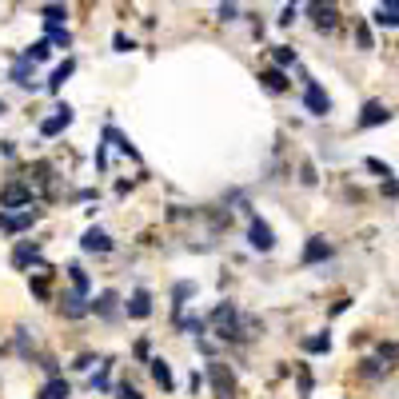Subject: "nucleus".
<instances>
[{
	"label": "nucleus",
	"instance_id": "obj_1",
	"mask_svg": "<svg viewBox=\"0 0 399 399\" xmlns=\"http://www.w3.org/2000/svg\"><path fill=\"white\" fill-rule=\"evenodd\" d=\"M208 335L216 344H248V335H244V311L235 300H220V304L208 311Z\"/></svg>",
	"mask_w": 399,
	"mask_h": 399
},
{
	"label": "nucleus",
	"instance_id": "obj_2",
	"mask_svg": "<svg viewBox=\"0 0 399 399\" xmlns=\"http://www.w3.org/2000/svg\"><path fill=\"white\" fill-rule=\"evenodd\" d=\"M204 379H208V387H211L216 399H240V379H235L232 363H224V359L204 363Z\"/></svg>",
	"mask_w": 399,
	"mask_h": 399
},
{
	"label": "nucleus",
	"instance_id": "obj_3",
	"mask_svg": "<svg viewBox=\"0 0 399 399\" xmlns=\"http://www.w3.org/2000/svg\"><path fill=\"white\" fill-rule=\"evenodd\" d=\"M24 208H36V188L28 180H8L0 188V211H24Z\"/></svg>",
	"mask_w": 399,
	"mask_h": 399
},
{
	"label": "nucleus",
	"instance_id": "obj_4",
	"mask_svg": "<svg viewBox=\"0 0 399 399\" xmlns=\"http://www.w3.org/2000/svg\"><path fill=\"white\" fill-rule=\"evenodd\" d=\"M88 311H92L96 320H104V324H116L120 316H124V296H120L116 287H104V292H96L92 300H88Z\"/></svg>",
	"mask_w": 399,
	"mask_h": 399
},
{
	"label": "nucleus",
	"instance_id": "obj_5",
	"mask_svg": "<svg viewBox=\"0 0 399 399\" xmlns=\"http://www.w3.org/2000/svg\"><path fill=\"white\" fill-rule=\"evenodd\" d=\"M40 259H44L40 240H16V244H12V252H8L12 272H32V268H40Z\"/></svg>",
	"mask_w": 399,
	"mask_h": 399
},
{
	"label": "nucleus",
	"instance_id": "obj_6",
	"mask_svg": "<svg viewBox=\"0 0 399 399\" xmlns=\"http://www.w3.org/2000/svg\"><path fill=\"white\" fill-rule=\"evenodd\" d=\"M248 248H252L256 256L276 252V232H272V224H268L263 216H248Z\"/></svg>",
	"mask_w": 399,
	"mask_h": 399
},
{
	"label": "nucleus",
	"instance_id": "obj_7",
	"mask_svg": "<svg viewBox=\"0 0 399 399\" xmlns=\"http://www.w3.org/2000/svg\"><path fill=\"white\" fill-rule=\"evenodd\" d=\"M40 208H24V211H0V235H24L36 228Z\"/></svg>",
	"mask_w": 399,
	"mask_h": 399
},
{
	"label": "nucleus",
	"instance_id": "obj_8",
	"mask_svg": "<svg viewBox=\"0 0 399 399\" xmlns=\"http://www.w3.org/2000/svg\"><path fill=\"white\" fill-rule=\"evenodd\" d=\"M112 248H116V240H112V235L104 232L100 224H92V228H84V235H80V252H84V256H108Z\"/></svg>",
	"mask_w": 399,
	"mask_h": 399
},
{
	"label": "nucleus",
	"instance_id": "obj_9",
	"mask_svg": "<svg viewBox=\"0 0 399 399\" xmlns=\"http://www.w3.org/2000/svg\"><path fill=\"white\" fill-rule=\"evenodd\" d=\"M72 120H76V112H72L68 104H56V108H52V116L40 120V136H44V140H56L64 128H72Z\"/></svg>",
	"mask_w": 399,
	"mask_h": 399
},
{
	"label": "nucleus",
	"instance_id": "obj_10",
	"mask_svg": "<svg viewBox=\"0 0 399 399\" xmlns=\"http://www.w3.org/2000/svg\"><path fill=\"white\" fill-rule=\"evenodd\" d=\"M56 311H60L64 320H84V316H92V311H88V300L76 296L72 287H64V292L56 296Z\"/></svg>",
	"mask_w": 399,
	"mask_h": 399
},
{
	"label": "nucleus",
	"instance_id": "obj_11",
	"mask_svg": "<svg viewBox=\"0 0 399 399\" xmlns=\"http://www.w3.org/2000/svg\"><path fill=\"white\" fill-rule=\"evenodd\" d=\"M152 311H156V307H152V292H148V287H136V292L124 300V316H128V320H152Z\"/></svg>",
	"mask_w": 399,
	"mask_h": 399
},
{
	"label": "nucleus",
	"instance_id": "obj_12",
	"mask_svg": "<svg viewBox=\"0 0 399 399\" xmlns=\"http://www.w3.org/2000/svg\"><path fill=\"white\" fill-rule=\"evenodd\" d=\"M192 296H196V280H176L172 283V328L184 320V307H188Z\"/></svg>",
	"mask_w": 399,
	"mask_h": 399
},
{
	"label": "nucleus",
	"instance_id": "obj_13",
	"mask_svg": "<svg viewBox=\"0 0 399 399\" xmlns=\"http://www.w3.org/2000/svg\"><path fill=\"white\" fill-rule=\"evenodd\" d=\"M331 256H335V248H331L328 240H324V235H311V240L304 244L300 263H304V268H316V263H324V259H331Z\"/></svg>",
	"mask_w": 399,
	"mask_h": 399
},
{
	"label": "nucleus",
	"instance_id": "obj_14",
	"mask_svg": "<svg viewBox=\"0 0 399 399\" xmlns=\"http://www.w3.org/2000/svg\"><path fill=\"white\" fill-rule=\"evenodd\" d=\"M64 276H68V287L76 292V296L92 300V276L84 272V263H80V259H72V263H64Z\"/></svg>",
	"mask_w": 399,
	"mask_h": 399
},
{
	"label": "nucleus",
	"instance_id": "obj_15",
	"mask_svg": "<svg viewBox=\"0 0 399 399\" xmlns=\"http://www.w3.org/2000/svg\"><path fill=\"white\" fill-rule=\"evenodd\" d=\"M307 16H311V24H316L320 32H331V28H335V21H339L331 0H311V4H307Z\"/></svg>",
	"mask_w": 399,
	"mask_h": 399
},
{
	"label": "nucleus",
	"instance_id": "obj_16",
	"mask_svg": "<svg viewBox=\"0 0 399 399\" xmlns=\"http://www.w3.org/2000/svg\"><path fill=\"white\" fill-rule=\"evenodd\" d=\"M304 108L311 112V116H328L331 112V96L316 84V80H307V88H304Z\"/></svg>",
	"mask_w": 399,
	"mask_h": 399
},
{
	"label": "nucleus",
	"instance_id": "obj_17",
	"mask_svg": "<svg viewBox=\"0 0 399 399\" xmlns=\"http://www.w3.org/2000/svg\"><path fill=\"white\" fill-rule=\"evenodd\" d=\"M387 120H391V108H387L383 100H368L363 112H359V120H355V128H379V124H387Z\"/></svg>",
	"mask_w": 399,
	"mask_h": 399
},
{
	"label": "nucleus",
	"instance_id": "obj_18",
	"mask_svg": "<svg viewBox=\"0 0 399 399\" xmlns=\"http://www.w3.org/2000/svg\"><path fill=\"white\" fill-rule=\"evenodd\" d=\"M148 372H152V379H156L160 391H176V376H172V363H168L164 355H152V359H148Z\"/></svg>",
	"mask_w": 399,
	"mask_h": 399
},
{
	"label": "nucleus",
	"instance_id": "obj_19",
	"mask_svg": "<svg viewBox=\"0 0 399 399\" xmlns=\"http://www.w3.org/2000/svg\"><path fill=\"white\" fill-rule=\"evenodd\" d=\"M104 140H108V144H116V152H120V156H128V160H136V164H140V152H136V144L128 140V136L120 132L116 124H104Z\"/></svg>",
	"mask_w": 399,
	"mask_h": 399
},
{
	"label": "nucleus",
	"instance_id": "obj_20",
	"mask_svg": "<svg viewBox=\"0 0 399 399\" xmlns=\"http://www.w3.org/2000/svg\"><path fill=\"white\" fill-rule=\"evenodd\" d=\"M8 80L21 84V88H36V64L24 60V56H16V60H12V72H8Z\"/></svg>",
	"mask_w": 399,
	"mask_h": 399
},
{
	"label": "nucleus",
	"instance_id": "obj_21",
	"mask_svg": "<svg viewBox=\"0 0 399 399\" xmlns=\"http://www.w3.org/2000/svg\"><path fill=\"white\" fill-rule=\"evenodd\" d=\"M36 399H72V383L64 376H52V379H44V383H40Z\"/></svg>",
	"mask_w": 399,
	"mask_h": 399
},
{
	"label": "nucleus",
	"instance_id": "obj_22",
	"mask_svg": "<svg viewBox=\"0 0 399 399\" xmlns=\"http://www.w3.org/2000/svg\"><path fill=\"white\" fill-rule=\"evenodd\" d=\"M259 84H263L272 96H283L292 80H287V72H283V68H263V72H259Z\"/></svg>",
	"mask_w": 399,
	"mask_h": 399
},
{
	"label": "nucleus",
	"instance_id": "obj_23",
	"mask_svg": "<svg viewBox=\"0 0 399 399\" xmlns=\"http://www.w3.org/2000/svg\"><path fill=\"white\" fill-rule=\"evenodd\" d=\"M88 387H92V391H112V359H100V368H96V376L88 379Z\"/></svg>",
	"mask_w": 399,
	"mask_h": 399
},
{
	"label": "nucleus",
	"instance_id": "obj_24",
	"mask_svg": "<svg viewBox=\"0 0 399 399\" xmlns=\"http://www.w3.org/2000/svg\"><path fill=\"white\" fill-rule=\"evenodd\" d=\"M72 72H76V60H64V64H56V68H52V76H48V92H60V88H64V80H68Z\"/></svg>",
	"mask_w": 399,
	"mask_h": 399
},
{
	"label": "nucleus",
	"instance_id": "obj_25",
	"mask_svg": "<svg viewBox=\"0 0 399 399\" xmlns=\"http://www.w3.org/2000/svg\"><path fill=\"white\" fill-rule=\"evenodd\" d=\"M28 287H32V296H36V300H52V272H36V276H32V280H28Z\"/></svg>",
	"mask_w": 399,
	"mask_h": 399
},
{
	"label": "nucleus",
	"instance_id": "obj_26",
	"mask_svg": "<svg viewBox=\"0 0 399 399\" xmlns=\"http://www.w3.org/2000/svg\"><path fill=\"white\" fill-rule=\"evenodd\" d=\"M304 352H307V355H328V352H331V335H328V331H316V335H307V339H304Z\"/></svg>",
	"mask_w": 399,
	"mask_h": 399
},
{
	"label": "nucleus",
	"instance_id": "obj_27",
	"mask_svg": "<svg viewBox=\"0 0 399 399\" xmlns=\"http://www.w3.org/2000/svg\"><path fill=\"white\" fill-rule=\"evenodd\" d=\"M40 16H44L48 28H64V16H68V8H64L60 0H52V4H44V12H40Z\"/></svg>",
	"mask_w": 399,
	"mask_h": 399
},
{
	"label": "nucleus",
	"instance_id": "obj_28",
	"mask_svg": "<svg viewBox=\"0 0 399 399\" xmlns=\"http://www.w3.org/2000/svg\"><path fill=\"white\" fill-rule=\"evenodd\" d=\"M21 56H24V60H32V64H44L48 56H52V44H48V36H44V40H36V44H28Z\"/></svg>",
	"mask_w": 399,
	"mask_h": 399
},
{
	"label": "nucleus",
	"instance_id": "obj_29",
	"mask_svg": "<svg viewBox=\"0 0 399 399\" xmlns=\"http://www.w3.org/2000/svg\"><path fill=\"white\" fill-rule=\"evenodd\" d=\"M372 21H376V24H383V28H396V24H399V4H391V8H383V4H379Z\"/></svg>",
	"mask_w": 399,
	"mask_h": 399
},
{
	"label": "nucleus",
	"instance_id": "obj_30",
	"mask_svg": "<svg viewBox=\"0 0 399 399\" xmlns=\"http://www.w3.org/2000/svg\"><path fill=\"white\" fill-rule=\"evenodd\" d=\"M383 372H387V363H383V359H363V363H359V376H363V379H379Z\"/></svg>",
	"mask_w": 399,
	"mask_h": 399
},
{
	"label": "nucleus",
	"instance_id": "obj_31",
	"mask_svg": "<svg viewBox=\"0 0 399 399\" xmlns=\"http://www.w3.org/2000/svg\"><path fill=\"white\" fill-rule=\"evenodd\" d=\"M296 383H300V399H311V368H296Z\"/></svg>",
	"mask_w": 399,
	"mask_h": 399
},
{
	"label": "nucleus",
	"instance_id": "obj_32",
	"mask_svg": "<svg viewBox=\"0 0 399 399\" xmlns=\"http://www.w3.org/2000/svg\"><path fill=\"white\" fill-rule=\"evenodd\" d=\"M48 44L52 48H72V32L68 28H48Z\"/></svg>",
	"mask_w": 399,
	"mask_h": 399
},
{
	"label": "nucleus",
	"instance_id": "obj_33",
	"mask_svg": "<svg viewBox=\"0 0 399 399\" xmlns=\"http://www.w3.org/2000/svg\"><path fill=\"white\" fill-rule=\"evenodd\" d=\"M204 383H208V379H204V372H200V368H192V372H188V396L196 399L200 391H204Z\"/></svg>",
	"mask_w": 399,
	"mask_h": 399
},
{
	"label": "nucleus",
	"instance_id": "obj_34",
	"mask_svg": "<svg viewBox=\"0 0 399 399\" xmlns=\"http://www.w3.org/2000/svg\"><path fill=\"white\" fill-rule=\"evenodd\" d=\"M92 363H100V355H96V352H80L76 359H72V372H88Z\"/></svg>",
	"mask_w": 399,
	"mask_h": 399
},
{
	"label": "nucleus",
	"instance_id": "obj_35",
	"mask_svg": "<svg viewBox=\"0 0 399 399\" xmlns=\"http://www.w3.org/2000/svg\"><path fill=\"white\" fill-rule=\"evenodd\" d=\"M363 164H368V172H376L379 180H391V176H396V172H391V168L383 164V160H376V156H368V160H363Z\"/></svg>",
	"mask_w": 399,
	"mask_h": 399
},
{
	"label": "nucleus",
	"instance_id": "obj_36",
	"mask_svg": "<svg viewBox=\"0 0 399 399\" xmlns=\"http://www.w3.org/2000/svg\"><path fill=\"white\" fill-rule=\"evenodd\" d=\"M220 21H240V4H235V0H220Z\"/></svg>",
	"mask_w": 399,
	"mask_h": 399
},
{
	"label": "nucleus",
	"instance_id": "obj_37",
	"mask_svg": "<svg viewBox=\"0 0 399 399\" xmlns=\"http://www.w3.org/2000/svg\"><path fill=\"white\" fill-rule=\"evenodd\" d=\"M355 40H359V48L368 52V48H376V40H372V28L368 24H355Z\"/></svg>",
	"mask_w": 399,
	"mask_h": 399
},
{
	"label": "nucleus",
	"instance_id": "obj_38",
	"mask_svg": "<svg viewBox=\"0 0 399 399\" xmlns=\"http://www.w3.org/2000/svg\"><path fill=\"white\" fill-rule=\"evenodd\" d=\"M132 355H136V359H152V339H148V335L136 339V344H132Z\"/></svg>",
	"mask_w": 399,
	"mask_h": 399
},
{
	"label": "nucleus",
	"instance_id": "obj_39",
	"mask_svg": "<svg viewBox=\"0 0 399 399\" xmlns=\"http://www.w3.org/2000/svg\"><path fill=\"white\" fill-rule=\"evenodd\" d=\"M112 396H116V399H144L140 387H132V383H120V387H112Z\"/></svg>",
	"mask_w": 399,
	"mask_h": 399
},
{
	"label": "nucleus",
	"instance_id": "obj_40",
	"mask_svg": "<svg viewBox=\"0 0 399 399\" xmlns=\"http://www.w3.org/2000/svg\"><path fill=\"white\" fill-rule=\"evenodd\" d=\"M272 56H276V64H280V68H292V64H296V52H292V48H276Z\"/></svg>",
	"mask_w": 399,
	"mask_h": 399
},
{
	"label": "nucleus",
	"instance_id": "obj_41",
	"mask_svg": "<svg viewBox=\"0 0 399 399\" xmlns=\"http://www.w3.org/2000/svg\"><path fill=\"white\" fill-rule=\"evenodd\" d=\"M379 359H383V363H396L399 359V344H379Z\"/></svg>",
	"mask_w": 399,
	"mask_h": 399
},
{
	"label": "nucleus",
	"instance_id": "obj_42",
	"mask_svg": "<svg viewBox=\"0 0 399 399\" xmlns=\"http://www.w3.org/2000/svg\"><path fill=\"white\" fill-rule=\"evenodd\" d=\"M112 48H116V52H132V36H124V32H116V36H112Z\"/></svg>",
	"mask_w": 399,
	"mask_h": 399
},
{
	"label": "nucleus",
	"instance_id": "obj_43",
	"mask_svg": "<svg viewBox=\"0 0 399 399\" xmlns=\"http://www.w3.org/2000/svg\"><path fill=\"white\" fill-rule=\"evenodd\" d=\"M40 363H44L48 379H52V376H60V359H56V355H40Z\"/></svg>",
	"mask_w": 399,
	"mask_h": 399
},
{
	"label": "nucleus",
	"instance_id": "obj_44",
	"mask_svg": "<svg viewBox=\"0 0 399 399\" xmlns=\"http://www.w3.org/2000/svg\"><path fill=\"white\" fill-rule=\"evenodd\" d=\"M0 156H4V160H12V156H16V144L4 140V144H0Z\"/></svg>",
	"mask_w": 399,
	"mask_h": 399
},
{
	"label": "nucleus",
	"instance_id": "obj_45",
	"mask_svg": "<svg viewBox=\"0 0 399 399\" xmlns=\"http://www.w3.org/2000/svg\"><path fill=\"white\" fill-rule=\"evenodd\" d=\"M292 21H296V8L287 4V8H283V12H280V24H283V28H287V24H292Z\"/></svg>",
	"mask_w": 399,
	"mask_h": 399
},
{
	"label": "nucleus",
	"instance_id": "obj_46",
	"mask_svg": "<svg viewBox=\"0 0 399 399\" xmlns=\"http://www.w3.org/2000/svg\"><path fill=\"white\" fill-rule=\"evenodd\" d=\"M383 192L387 196H399V180H383Z\"/></svg>",
	"mask_w": 399,
	"mask_h": 399
},
{
	"label": "nucleus",
	"instance_id": "obj_47",
	"mask_svg": "<svg viewBox=\"0 0 399 399\" xmlns=\"http://www.w3.org/2000/svg\"><path fill=\"white\" fill-rule=\"evenodd\" d=\"M0 116H8V104H4V100H0Z\"/></svg>",
	"mask_w": 399,
	"mask_h": 399
}]
</instances>
